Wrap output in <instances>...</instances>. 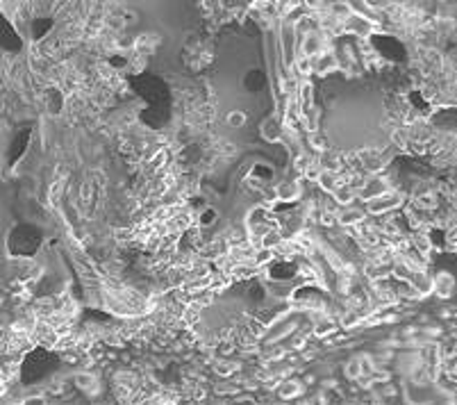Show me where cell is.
I'll return each instance as SVG.
<instances>
[{
    "instance_id": "obj_1",
    "label": "cell",
    "mask_w": 457,
    "mask_h": 405,
    "mask_svg": "<svg viewBox=\"0 0 457 405\" xmlns=\"http://www.w3.org/2000/svg\"><path fill=\"white\" fill-rule=\"evenodd\" d=\"M73 385L80 389L82 394H87V396H96V394L100 392V382L98 378L94 376L91 371H78L73 376Z\"/></svg>"
},
{
    "instance_id": "obj_2",
    "label": "cell",
    "mask_w": 457,
    "mask_h": 405,
    "mask_svg": "<svg viewBox=\"0 0 457 405\" xmlns=\"http://www.w3.org/2000/svg\"><path fill=\"white\" fill-rule=\"evenodd\" d=\"M400 205V196L396 194V191H387V194L378 196L375 200L369 202V212L371 214H382V212L387 210H394V207Z\"/></svg>"
},
{
    "instance_id": "obj_3",
    "label": "cell",
    "mask_w": 457,
    "mask_h": 405,
    "mask_svg": "<svg viewBox=\"0 0 457 405\" xmlns=\"http://www.w3.org/2000/svg\"><path fill=\"white\" fill-rule=\"evenodd\" d=\"M346 28L353 34H357V37H369L371 30H373V25H371V21L367 16H362V14H350V16L346 18Z\"/></svg>"
},
{
    "instance_id": "obj_4",
    "label": "cell",
    "mask_w": 457,
    "mask_h": 405,
    "mask_svg": "<svg viewBox=\"0 0 457 405\" xmlns=\"http://www.w3.org/2000/svg\"><path fill=\"white\" fill-rule=\"evenodd\" d=\"M260 134H262V139H266V141H278L282 137V123L276 116H266L260 125Z\"/></svg>"
},
{
    "instance_id": "obj_5",
    "label": "cell",
    "mask_w": 457,
    "mask_h": 405,
    "mask_svg": "<svg viewBox=\"0 0 457 405\" xmlns=\"http://www.w3.org/2000/svg\"><path fill=\"white\" fill-rule=\"evenodd\" d=\"M382 194H387V185H384L382 178H371V180L364 182V187H362V198L364 200L371 202Z\"/></svg>"
},
{
    "instance_id": "obj_6",
    "label": "cell",
    "mask_w": 457,
    "mask_h": 405,
    "mask_svg": "<svg viewBox=\"0 0 457 405\" xmlns=\"http://www.w3.org/2000/svg\"><path fill=\"white\" fill-rule=\"evenodd\" d=\"M303 53H305V57H309V59L321 57V53H323V41H321V37H318L316 32H309L307 37H305Z\"/></svg>"
},
{
    "instance_id": "obj_7",
    "label": "cell",
    "mask_w": 457,
    "mask_h": 405,
    "mask_svg": "<svg viewBox=\"0 0 457 405\" xmlns=\"http://www.w3.org/2000/svg\"><path fill=\"white\" fill-rule=\"evenodd\" d=\"M367 219V212L362 210H355V207H344V212L337 216V221L341 226H357Z\"/></svg>"
},
{
    "instance_id": "obj_8",
    "label": "cell",
    "mask_w": 457,
    "mask_h": 405,
    "mask_svg": "<svg viewBox=\"0 0 457 405\" xmlns=\"http://www.w3.org/2000/svg\"><path fill=\"white\" fill-rule=\"evenodd\" d=\"M305 392L303 385L298 380H284L280 385V389H278V394H280V398H284V401H291V398H298L301 394Z\"/></svg>"
},
{
    "instance_id": "obj_9",
    "label": "cell",
    "mask_w": 457,
    "mask_h": 405,
    "mask_svg": "<svg viewBox=\"0 0 457 405\" xmlns=\"http://www.w3.org/2000/svg\"><path fill=\"white\" fill-rule=\"evenodd\" d=\"M332 196H334V200L339 202V205H344V207H348L350 202L355 200V189L350 185H339L337 189L332 191Z\"/></svg>"
},
{
    "instance_id": "obj_10",
    "label": "cell",
    "mask_w": 457,
    "mask_h": 405,
    "mask_svg": "<svg viewBox=\"0 0 457 405\" xmlns=\"http://www.w3.org/2000/svg\"><path fill=\"white\" fill-rule=\"evenodd\" d=\"M296 196H298V185H296V182H282V185L276 189V198L278 200L289 202V200L296 198Z\"/></svg>"
},
{
    "instance_id": "obj_11",
    "label": "cell",
    "mask_w": 457,
    "mask_h": 405,
    "mask_svg": "<svg viewBox=\"0 0 457 405\" xmlns=\"http://www.w3.org/2000/svg\"><path fill=\"white\" fill-rule=\"evenodd\" d=\"M344 376L348 378V380H357V378H362V367H359V357H353V360L346 362V367H344Z\"/></svg>"
},
{
    "instance_id": "obj_12",
    "label": "cell",
    "mask_w": 457,
    "mask_h": 405,
    "mask_svg": "<svg viewBox=\"0 0 457 405\" xmlns=\"http://www.w3.org/2000/svg\"><path fill=\"white\" fill-rule=\"evenodd\" d=\"M321 162H323V171H328V173H334L341 166V160H339L337 153H323Z\"/></svg>"
},
{
    "instance_id": "obj_13",
    "label": "cell",
    "mask_w": 457,
    "mask_h": 405,
    "mask_svg": "<svg viewBox=\"0 0 457 405\" xmlns=\"http://www.w3.org/2000/svg\"><path fill=\"white\" fill-rule=\"evenodd\" d=\"M282 241V237H280V232L278 230H268L266 235L262 237V241H260V248H268V251H273L278 244Z\"/></svg>"
},
{
    "instance_id": "obj_14",
    "label": "cell",
    "mask_w": 457,
    "mask_h": 405,
    "mask_svg": "<svg viewBox=\"0 0 457 405\" xmlns=\"http://www.w3.org/2000/svg\"><path fill=\"white\" fill-rule=\"evenodd\" d=\"M246 121H248V116L243 109H232V112L227 114V125H230V128H243Z\"/></svg>"
},
{
    "instance_id": "obj_15",
    "label": "cell",
    "mask_w": 457,
    "mask_h": 405,
    "mask_svg": "<svg viewBox=\"0 0 457 405\" xmlns=\"http://www.w3.org/2000/svg\"><path fill=\"white\" fill-rule=\"evenodd\" d=\"M316 182H318V187H321V189H326V191H334L339 187L337 180H334V175L328 173V171H321V173H318V178H316Z\"/></svg>"
},
{
    "instance_id": "obj_16",
    "label": "cell",
    "mask_w": 457,
    "mask_h": 405,
    "mask_svg": "<svg viewBox=\"0 0 457 405\" xmlns=\"http://www.w3.org/2000/svg\"><path fill=\"white\" fill-rule=\"evenodd\" d=\"M271 260H273V251H268V248H257L255 257H253V264L262 266V264H268Z\"/></svg>"
},
{
    "instance_id": "obj_17",
    "label": "cell",
    "mask_w": 457,
    "mask_h": 405,
    "mask_svg": "<svg viewBox=\"0 0 457 405\" xmlns=\"http://www.w3.org/2000/svg\"><path fill=\"white\" fill-rule=\"evenodd\" d=\"M332 330H334V323L330 321V319H321V321L314 326V335H316V337H326Z\"/></svg>"
},
{
    "instance_id": "obj_18",
    "label": "cell",
    "mask_w": 457,
    "mask_h": 405,
    "mask_svg": "<svg viewBox=\"0 0 457 405\" xmlns=\"http://www.w3.org/2000/svg\"><path fill=\"white\" fill-rule=\"evenodd\" d=\"M296 69H298V73H303V75H309L314 71V59H309V57H301L296 62Z\"/></svg>"
},
{
    "instance_id": "obj_19",
    "label": "cell",
    "mask_w": 457,
    "mask_h": 405,
    "mask_svg": "<svg viewBox=\"0 0 457 405\" xmlns=\"http://www.w3.org/2000/svg\"><path fill=\"white\" fill-rule=\"evenodd\" d=\"M309 141H312V146L316 150H323V153H326V141H323V137L318 134V132H314L312 137H309Z\"/></svg>"
},
{
    "instance_id": "obj_20",
    "label": "cell",
    "mask_w": 457,
    "mask_h": 405,
    "mask_svg": "<svg viewBox=\"0 0 457 405\" xmlns=\"http://www.w3.org/2000/svg\"><path fill=\"white\" fill-rule=\"evenodd\" d=\"M214 219H216V212H214V210H205V212H202V214H200V223H202V226L212 223V221H214Z\"/></svg>"
},
{
    "instance_id": "obj_21",
    "label": "cell",
    "mask_w": 457,
    "mask_h": 405,
    "mask_svg": "<svg viewBox=\"0 0 457 405\" xmlns=\"http://www.w3.org/2000/svg\"><path fill=\"white\" fill-rule=\"evenodd\" d=\"M164 158H166V153H164V150H159V153H157L155 158H152L150 166H152V169H157V166H162V164H164Z\"/></svg>"
},
{
    "instance_id": "obj_22",
    "label": "cell",
    "mask_w": 457,
    "mask_h": 405,
    "mask_svg": "<svg viewBox=\"0 0 457 405\" xmlns=\"http://www.w3.org/2000/svg\"><path fill=\"white\" fill-rule=\"evenodd\" d=\"M23 405H45V401L43 398H28Z\"/></svg>"
}]
</instances>
